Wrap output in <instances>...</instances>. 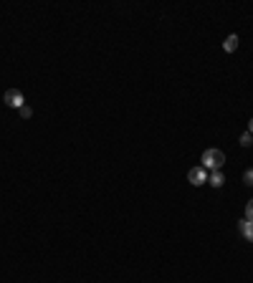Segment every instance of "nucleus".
Listing matches in <instances>:
<instances>
[{"mask_svg": "<svg viewBox=\"0 0 253 283\" xmlns=\"http://www.w3.org/2000/svg\"><path fill=\"white\" fill-rule=\"evenodd\" d=\"M200 167L203 169H210V172H220L223 169V164H225V155L220 152V149H205L203 152V157H200Z\"/></svg>", "mask_w": 253, "mask_h": 283, "instance_id": "f257e3e1", "label": "nucleus"}, {"mask_svg": "<svg viewBox=\"0 0 253 283\" xmlns=\"http://www.w3.org/2000/svg\"><path fill=\"white\" fill-rule=\"evenodd\" d=\"M3 101H5L8 106H13V109H23V106H26V99H23V94H20L18 89H8V91L3 94Z\"/></svg>", "mask_w": 253, "mask_h": 283, "instance_id": "f03ea898", "label": "nucleus"}, {"mask_svg": "<svg viewBox=\"0 0 253 283\" xmlns=\"http://www.w3.org/2000/svg\"><path fill=\"white\" fill-rule=\"evenodd\" d=\"M187 180H190V185L200 187V185L208 182V169H203V167H193V169L187 172Z\"/></svg>", "mask_w": 253, "mask_h": 283, "instance_id": "7ed1b4c3", "label": "nucleus"}, {"mask_svg": "<svg viewBox=\"0 0 253 283\" xmlns=\"http://www.w3.org/2000/svg\"><path fill=\"white\" fill-rule=\"evenodd\" d=\"M238 230H241V235H243L246 241L253 243V223L251 220H241V223H238Z\"/></svg>", "mask_w": 253, "mask_h": 283, "instance_id": "20e7f679", "label": "nucleus"}, {"mask_svg": "<svg viewBox=\"0 0 253 283\" xmlns=\"http://www.w3.org/2000/svg\"><path fill=\"white\" fill-rule=\"evenodd\" d=\"M223 182H225L223 172H213L210 177H208V185H210V187H223Z\"/></svg>", "mask_w": 253, "mask_h": 283, "instance_id": "39448f33", "label": "nucleus"}, {"mask_svg": "<svg viewBox=\"0 0 253 283\" xmlns=\"http://www.w3.org/2000/svg\"><path fill=\"white\" fill-rule=\"evenodd\" d=\"M223 48H225L228 53H233V51L238 48V36H228V38L223 40Z\"/></svg>", "mask_w": 253, "mask_h": 283, "instance_id": "423d86ee", "label": "nucleus"}, {"mask_svg": "<svg viewBox=\"0 0 253 283\" xmlns=\"http://www.w3.org/2000/svg\"><path fill=\"white\" fill-rule=\"evenodd\" d=\"M248 144H253V134L251 132H243L241 134V147H248Z\"/></svg>", "mask_w": 253, "mask_h": 283, "instance_id": "0eeeda50", "label": "nucleus"}, {"mask_svg": "<svg viewBox=\"0 0 253 283\" xmlns=\"http://www.w3.org/2000/svg\"><path fill=\"white\" fill-rule=\"evenodd\" d=\"M243 182H246L248 187H253V167H251V169H246V175H243Z\"/></svg>", "mask_w": 253, "mask_h": 283, "instance_id": "6e6552de", "label": "nucleus"}, {"mask_svg": "<svg viewBox=\"0 0 253 283\" xmlns=\"http://www.w3.org/2000/svg\"><path fill=\"white\" fill-rule=\"evenodd\" d=\"M18 112H20V117H23V119H31V117H33L31 106H23V109H18Z\"/></svg>", "mask_w": 253, "mask_h": 283, "instance_id": "1a4fd4ad", "label": "nucleus"}, {"mask_svg": "<svg viewBox=\"0 0 253 283\" xmlns=\"http://www.w3.org/2000/svg\"><path fill=\"white\" fill-rule=\"evenodd\" d=\"M246 220L253 223V200H248V205H246Z\"/></svg>", "mask_w": 253, "mask_h": 283, "instance_id": "9d476101", "label": "nucleus"}, {"mask_svg": "<svg viewBox=\"0 0 253 283\" xmlns=\"http://www.w3.org/2000/svg\"><path fill=\"white\" fill-rule=\"evenodd\" d=\"M251 134H253V119H251Z\"/></svg>", "mask_w": 253, "mask_h": 283, "instance_id": "9b49d317", "label": "nucleus"}]
</instances>
